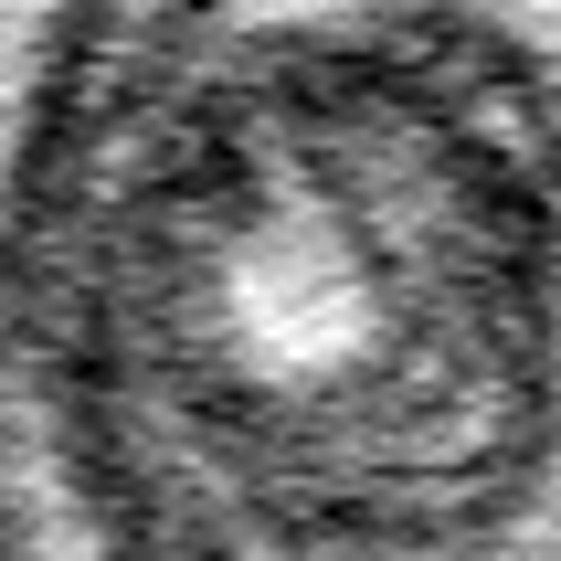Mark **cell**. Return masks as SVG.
I'll return each mask as SVG.
<instances>
[{
	"label": "cell",
	"instance_id": "1",
	"mask_svg": "<svg viewBox=\"0 0 561 561\" xmlns=\"http://www.w3.org/2000/svg\"><path fill=\"white\" fill-rule=\"evenodd\" d=\"M11 350L191 561H403L561 488V106L424 0L138 43L11 191Z\"/></svg>",
	"mask_w": 561,
	"mask_h": 561
},
{
	"label": "cell",
	"instance_id": "2",
	"mask_svg": "<svg viewBox=\"0 0 561 561\" xmlns=\"http://www.w3.org/2000/svg\"><path fill=\"white\" fill-rule=\"evenodd\" d=\"M0 445H11V561H191L127 499L106 445L32 350H11V392H0Z\"/></svg>",
	"mask_w": 561,
	"mask_h": 561
},
{
	"label": "cell",
	"instance_id": "5",
	"mask_svg": "<svg viewBox=\"0 0 561 561\" xmlns=\"http://www.w3.org/2000/svg\"><path fill=\"white\" fill-rule=\"evenodd\" d=\"M127 54L138 43H191V32H265V22H350V11H403V0H117Z\"/></svg>",
	"mask_w": 561,
	"mask_h": 561
},
{
	"label": "cell",
	"instance_id": "4",
	"mask_svg": "<svg viewBox=\"0 0 561 561\" xmlns=\"http://www.w3.org/2000/svg\"><path fill=\"white\" fill-rule=\"evenodd\" d=\"M445 32H467L477 54H499L519 85L561 106V0H424Z\"/></svg>",
	"mask_w": 561,
	"mask_h": 561
},
{
	"label": "cell",
	"instance_id": "3",
	"mask_svg": "<svg viewBox=\"0 0 561 561\" xmlns=\"http://www.w3.org/2000/svg\"><path fill=\"white\" fill-rule=\"evenodd\" d=\"M127 64L117 0H0V75H11V191L43 181L54 149Z\"/></svg>",
	"mask_w": 561,
	"mask_h": 561
},
{
	"label": "cell",
	"instance_id": "6",
	"mask_svg": "<svg viewBox=\"0 0 561 561\" xmlns=\"http://www.w3.org/2000/svg\"><path fill=\"white\" fill-rule=\"evenodd\" d=\"M403 561H561V488H540L530 508H508L467 540H435V551H403Z\"/></svg>",
	"mask_w": 561,
	"mask_h": 561
}]
</instances>
